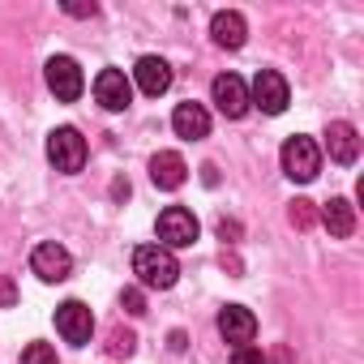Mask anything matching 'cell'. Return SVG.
<instances>
[{
  "instance_id": "6da1fadb",
  "label": "cell",
  "mask_w": 364,
  "mask_h": 364,
  "mask_svg": "<svg viewBox=\"0 0 364 364\" xmlns=\"http://www.w3.org/2000/svg\"><path fill=\"white\" fill-rule=\"evenodd\" d=\"M133 274H137L141 287L167 291V287H176V279H180V262H176V253L163 249V245H141V249H133Z\"/></svg>"
},
{
  "instance_id": "7a4b0ae2",
  "label": "cell",
  "mask_w": 364,
  "mask_h": 364,
  "mask_svg": "<svg viewBox=\"0 0 364 364\" xmlns=\"http://www.w3.org/2000/svg\"><path fill=\"white\" fill-rule=\"evenodd\" d=\"M48 159H52V167L65 171V176L82 171V167H86V137H82L73 124L52 129V133H48Z\"/></svg>"
},
{
  "instance_id": "3957f363",
  "label": "cell",
  "mask_w": 364,
  "mask_h": 364,
  "mask_svg": "<svg viewBox=\"0 0 364 364\" xmlns=\"http://www.w3.org/2000/svg\"><path fill=\"white\" fill-rule=\"evenodd\" d=\"M279 159H283V171H287L291 180H300V185H309V180L321 171V146H317L313 137H300V133L283 141Z\"/></svg>"
},
{
  "instance_id": "277c9868",
  "label": "cell",
  "mask_w": 364,
  "mask_h": 364,
  "mask_svg": "<svg viewBox=\"0 0 364 364\" xmlns=\"http://www.w3.org/2000/svg\"><path fill=\"white\" fill-rule=\"evenodd\" d=\"M159 245L163 249H189L193 240H198V219H193V210H185V206H167L163 215H159Z\"/></svg>"
},
{
  "instance_id": "5b68a950",
  "label": "cell",
  "mask_w": 364,
  "mask_h": 364,
  "mask_svg": "<svg viewBox=\"0 0 364 364\" xmlns=\"http://www.w3.org/2000/svg\"><path fill=\"white\" fill-rule=\"evenodd\" d=\"M249 103H257L266 116H283L287 103H291V90H287V77L274 73V69H262L253 77V90H249Z\"/></svg>"
},
{
  "instance_id": "8992f818",
  "label": "cell",
  "mask_w": 364,
  "mask_h": 364,
  "mask_svg": "<svg viewBox=\"0 0 364 364\" xmlns=\"http://www.w3.org/2000/svg\"><path fill=\"white\" fill-rule=\"evenodd\" d=\"M56 330H60L65 343L86 347L90 334H95V313H90L82 300H65V304H56Z\"/></svg>"
},
{
  "instance_id": "52a82bcc",
  "label": "cell",
  "mask_w": 364,
  "mask_h": 364,
  "mask_svg": "<svg viewBox=\"0 0 364 364\" xmlns=\"http://www.w3.org/2000/svg\"><path fill=\"white\" fill-rule=\"evenodd\" d=\"M48 90H52L60 103L82 99L86 77H82V69H77V60H73V56H52V60H48Z\"/></svg>"
},
{
  "instance_id": "ba28073f",
  "label": "cell",
  "mask_w": 364,
  "mask_h": 364,
  "mask_svg": "<svg viewBox=\"0 0 364 364\" xmlns=\"http://www.w3.org/2000/svg\"><path fill=\"white\" fill-rule=\"evenodd\" d=\"M31 270H35L43 283H65V279L73 274V257H69L65 245L48 240V245H35V253H31Z\"/></svg>"
},
{
  "instance_id": "9c48e42d",
  "label": "cell",
  "mask_w": 364,
  "mask_h": 364,
  "mask_svg": "<svg viewBox=\"0 0 364 364\" xmlns=\"http://www.w3.org/2000/svg\"><path fill=\"white\" fill-rule=\"evenodd\" d=\"M210 95H215V103H219V112H223L228 120H240V116L253 107V103H249V86H245L240 73H219L215 86H210Z\"/></svg>"
},
{
  "instance_id": "30bf717a",
  "label": "cell",
  "mask_w": 364,
  "mask_h": 364,
  "mask_svg": "<svg viewBox=\"0 0 364 364\" xmlns=\"http://www.w3.org/2000/svg\"><path fill=\"white\" fill-rule=\"evenodd\" d=\"M95 99L107 107V112H124L133 103V82L120 73V69H103L95 77Z\"/></svg>"
},
{
  "instance_id": "8fae6325",
  "label": "cell",
  "mask_w": 364,
  "mask_h": 364,
  "mask_svg": "<svg viewBox=\"0 0 364 364\" xmlns=\"http://www.w3.org/2000/svg\"><path fill=\"white\" fill-rule=\"evenodd\" d=\"M133 82H137L141 95L159 99V95H167V86H171V65H167L163 56H141V60L133 65Z\"/></svg>"
},
{
  "instance_id": "7c38bea8",
  "label": "cell",
  "mask_w": 364,
  "mask_h": 364,
  "mask_svg": "<svg viewBox=\"0 0 364 364\" xmlns=\"http://www.w3.org/2000/svg\"><path fill=\"white\" fill-rule=\"evenodd\" d=\"M171 129H176V137H185V141H202L206 133H210V112L202 107V103H176V112H171Z\"/></svg>"
},
{
  "instance_id": "4fadbf2b",
  "label": "cell",
  "mask_w": 364,
  "mask_h": 364,
  "mask_svg": "<svg viewBox=\"0 0 364 364\" xmlns=\"http://www.w3.org/2000/svg\"><path fill=\"white\" fill-rule=\"evenodd\" d=\"M219 334H223L228 343L245 347V343H253V334H257V317H253L245 304H228V309H219Z\"/></svg>"
},
{
  "instance_id": "5bb4252c",
  "label": "cell",
  "mask_w": 364,
  "mask_h": 364,
  "mask_svg": "<svg viewBox=\"0 0 364 364\" xmlns=\"http://www.w3.org/2000/svg\"><path fill=\"white\" fill-rule=\"evenodd\" d=\"M150 180H154L159 189H180L189 180V167H185V159H180L176 150H159L150 159Z\"/></svg>"
},
{
  "instance_id": "9a60e30c",
  "label": "cell",
  "mask_w": 364,
  "mask_h": 364,
  "mask_svg": "<svg viewBox=\"0 0 364 364\" xmlns=\"http://www.w3.org/2000/svg\"><path fill=\"white\" fill-rule=\"evenodd\" d=\"M210 35H215V43L219 48H245V39H249V26H245V18L236 14V9H223V14H215L210 18Z\"/></svg>"
},
{
  "instance_id": "2e32d148",
  "label": "cell",
  "mask_w": 364,
  "mask_h": 364,
  "mask_svg": "<svg viewBox=\"0 0 364 364\" xmlns=\"http://www.w3.org/2000/svg\"><path fill=\"white\" fill-rule=\"evenodd\" d=\"M326 146H330V159H334V163H355V154H360V133H355V124L334 120V124L326 129Z\"/></svg>"
},
{
  "instance_id": "e0dca14e",
  "label": "cell",
  "mask_w": 364,
  "mask_h": 364,
  "mask_svg": "<svg viewBox=\"0 0 364 364\" xmlns=\"http://www.w3.org/2000/svg\"><path fill=\"white\" fill-rule=\"evenodd\" d=\"M321 223H326V232H330L334 240H347V236L355 232V206H351L347 198H330L326 210H321Z\"/></svg>"
},
{
  "instance_id": "ac0fdd59",
  "label": "cell",
  "mask_w": 364,
  "mask_h": 364,
  "mask_svg": "<svg viewBox=\"0 0 364 364\" xmlns=\"http://www.w3.org/2000/svg\"><path fill=\"white\" fill-rule=\"evenodd\" d=\"M22 364H60V360H56V351H52L48 343H31V347L22 351Z\"/></svg>"
},
{
  "instance_id": "d6986e66",
  "label": "cell",
  "mask_w": 364,
  "mask_h": 364,
  "mask_svg": "<svg viewBox=\"0 0 364 364\" xmlns=\"http://www.w3.org/2000/svg\"><path fill=\"white\" fill-rule=\"evenodd\" d=\"M291 223H296V228H313V223H317V210H313V202L296 198V202H291Z\"/></svg>"
},
{
  "instance_id": "ffe728a7",
  "label": "cell",
  "mask_w": 364,
  "mask_h": 364,
  "mask_svg": "<svg viewBox=\"0 0 364 364\" xmlns=\"http://www.w3.org/2000/svg\"><path fill=\"white\" fill-rule=\"evenodd\" d=\"M120 304H124V313H133V317H141V313H146V296H141V287H124V296H120Z\"/></svg>"
},
{
  "instance_id": "44dd1931",
  "label": "cell",
  "mask_w": 364,
  "mask_h": 364,
  "mask_svg": "<svg viewBox=\"0 0 364 364\" xmlns=\"http://www.w3.org/2000/svg\"><path fill=\"white\" fill-rule=\"evenodd\" d=\"M232 364H266V355L253 343H245V347H232Z\"/></svg>"
},
{
  "instance_id": "7402d4cb",
  "label": "cell",
  "mask_w": 364,
  "mask_h": 364,
  "mask_svg": "<svg viewBox=\"0 0 364 364\" xmlns=\"http://www.w3.org/2000/svg\"><path fill=\"white\" fill-rule=\"evenodd\" d=\"M133 343H137L133 334H124V330H116V334H112V355H133Z\"/></svg>"
},
{
  "instance_id": "603a6c76",
  "label": "cell",
  "mask_w": 364,
  "mask_h": 364,
  "mask_svg": "<svg viewBox=\"0 0 364 364\" xmlns=\"http://www.w3.org/2000/svg\"><path fill=\"white\" fill-rule=\"evenodd\" d=\"M73 18H95V5H65Z\"/></svg>"
}]
</instances>
